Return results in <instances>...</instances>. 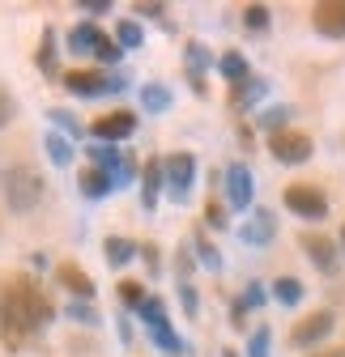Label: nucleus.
I'll return each instance as SVG.
<instances>
[{"instance_id":"a19ab883","label":"nucleus","mask_w":345,"mask_h":357,"mask_svg":"<svg viewBox=\"0 0 345 357\" xmlns=\"http://www.w3.org/2000/svg\"><path fill=\"white\" fill-rule=\"evenodd\" d=\"M311 357H345V349H320V353H311Z\"/></svg>"},{"instance_id":"4468645a","label":"nucleus","mask_w":345,"mask_h":357,"mask_svg":"<svg viewBox=\"0 0 345 357\" xmlns=\"http://www.w3.org/2000/svg\"><path fill=\"white\" fill-rule=\"evenodd\" d=\"M273 234H277V217L269 208H251V217L239 226V238L247 247H265V243H273Z\"/></svg>"},{"instance_id":"412c9836","label":"nucleus","mask_w":345,"mask_h":357,"mask_svg":"<svg viewBox=\"0 0 345 357\" xmlns=\"http://www.w3.org/2000/svg\"><path fill=\"white\" fill-rule=\"evenodd\" d=\"M103 255H107V264H111V268H124L133 255H141V247H137L133 238H124V234H111V238L103 243Z\"/></svg>"},{"instance_id":"f3484780","label":"nucleus","mask_w":345,"mask_h":357,"mask_svg":"<svg viewBox=\"0 0 345 357\" xmlns=\"http://www.w3.org/2000/svg\"><path fill=\"white\" fill-rule=\"evenodd\" d=\"M162 188H166V178H162V158H149L145 166H141V208H158V196H162Z\"/></svg>"},{"instance_id":"7ed1b4c3","label":"nucleus","mask_w":345,"mask_h":357,"mask_svg":"<svg viewBox=\"0 0 345 357\" xmlns=\"http://www.w3.org/2000/svg\"><path fill=\"white\" fill-rule=\"evenodd\" d=\"M64 43H68V52H77V56H94L98 64H119V56H124V47L107 34V30H98L94 22H77L68 34H64Z\"/></svg>"},{"instance_id":"bb28decb","label":"nucleus","mask_w":345,"mask_h":357,"mask_svg":"<svg viewBox=\"0 0 345 357\" xmlns=\"http://www.w3.org/2000/svg\"><path fill=\"white\" fill-rule=\"evenodd\" d=\"M269 353H273V332H269V324H260L247 336V357H269Z\"/></svg>"},{"instance_id":"473e14b6","label":"nucleus","mask_w":345,"mask_h":357,"mask_svg":"<svg viewBox=\"0 0 345 357\" xmlns=\"http://www.w3.org/2000/svg\"><path fill=\"white\" fill-rule=\"evenodd\" d=\"M196 255H200V264H205V268H213V273L222 268V255H218V247H213L205 234H196Z\"/></svg>"},{"instance_id":"393cba45","label":"nucleus","mask_w":345,"mask_h":357,"mask_svg":"<svg viewBox=\"0 0 345 357\" xmlns=\"http://www.w3.org/2000/svg\"><path fill=\"white\" fill-rule=\"evenodd\" d=\"M269 289H273V298H277L281 306H298V302H303V294H307L298 277H277Z\"/></svg>"},{"instance_id":"cd10ccee","label":"nucleus","mask_w":345,"mask_h":357,"mask_svg":"<svg viewBox=\"0 0 345 357\" xmlns=\"http://www.w3.org/2000/svg\"><path fill=\"white\" fill-rule=\"evenodd\" d=\"M115 43H119L124 52H133V47H141V43H145V34H141L137 22H119V26H115Z\"/></svg>"},{"instance_id":"f704fd0d","label":"nucleus","mask_w":345,"mask_h":357,"mask_svg":"<svg viewBox=\"0 0 345 357\" xmlns=\"http://www.w3.org/2000/svg\"><path fill=\"white\" fill-rule=\"evenodd\" d=\"M68 319H73V324H85V328H94V324H98V310H94L90 302H73V306H68Z\"/></svg>"},{"instance_id":"f257e3e1","label":"nucleus","mask_w":345,"mask_h":357,"mask_svg":"<svg viewBox=\"0 0 345 357\" xmlns=\"http://www.w3.org/2000/svg\"><path fill=\"white\" fill-rule=\"evenodd\" d=\"M56 319V306L30 273L0 277V344L22 349L34 332H43Z\"/></svg>"},{"instance_id":"2f4dec72","label":"nucleus","mask_w":345,"mask_h":357,"mask_svg":"<svg viewBox=\"0 0 345 357\" xmlns=\"http://www.w3.org/2000/svg\"><path fill=\"white\" fill-rule=\"evenodd\" d=\"M47 119H52L60 132H68V137H81V119H77L73 111H64V107H52V111H47Z\"/></svg>"},{"instance_id":"4be33fe9","label":"nucleus","mask_w":345,"mask_h":357,"mask_svg":"<svg viewBox=\"0 0 345 357\" xmlns=\"http://www.w3.org/2000/svg\"><path fill=\"white\" fill-rule=\"evenodd\" d=\"M85 153H90V166L107 170L111 178H115V174H119V166H124V153H119L115 145H90V149H85Z\"/></svg>"},{"instance_id":"20e7f679","label":"nucleus","mask_w":345,"mask_h":357,"mask_svg":"<svg viewBox=\"0 0 345 357\" xmlns=\"http://www.w3.org/2000/svg\"><path fill=\"white\" fill-rule=\"evenodd\" d=\"M60 81L73 98H103V94L124 89V77L107 73V68H68V73H60Z\"/></svg>"},{"instance_id":"423d86ee","label":"nucleus","mask_w":345,"mask_h":357,"mask_svg":"<svg viewBox=\"0 0 345 357\" xmlns=\"http://www.w3.org/2000/svg\"><path fill=\"white\" fill-rule=\"evenodd\" d=\"M137 315L145 319V328H149V340L158 344V349H166V353H184L188 344L175 336V328H170V319H166V306H162V298H145L141 302V310H137Z\"/></svg>"},{"instance_id":"b1692460","label":"nucleus","mask_w":345,"mask_h":357,"mask_svg":"<svg viewBox=\"0 0 345 357\" xmlns=\"http://www.w3.org/2000/svg\"><path fill=\"white\" fill-rule=\"evenodd\" d=\"M141 107H145L149 115H162V111H170V89H166L162 81H149V85L141 89Z\"/></svg>"},{"instance_id":"37998d69","label":"nucleus","mask_w":345,"mask_h":357,"mask_svg":"<svg viewBox=\"0 0 345 357\" xmlns=\"http://www.w3.org/2000/svg\"><path fill=\"white\" fill-rule=\"evenodd\" d=\"M341 251H345V226H341Z\"/></svg>"},{"instance_id":"dca6fc26","label":"nucleus","mask_w":345,"mask_h":357,"mask_svg":"<svg viewBox=\"0 0 345 357\" xmlns=\"http://www.w3.org/2000/svg\"><path fill=\"white\" fill-rule=\"evenodd\" d=\"M111 188H115V178H111L107 170H98V166H81V174H77V192H81L85 200H107Z\"/></svg>"},{"instance_id":"0eeeda50","label":"nucleus","mask_w":345,"mask_h":357,"mask_svg":"<svg viewBox=\"0 0 345 357\" xmlns=\"http://www.w3.org/2000/svg\"><path fill=\"white\" fill-rule=\"evenodd\" d=\"M269 153L286 166H303L311 153H316V141L307 137V132H298V128H281L269 137Z\"/></svg>"},{"instance_id":"f8f14e48","label":"nucleus","mask_w":345,"mask_h":357,"mask_svg":"<svg viewBox=\"0 0 345 357\" xmlns=\"http://www.w3.org/2000/svg\"><path fill=\"white\" fill-rule=\"evenodd\" d=\"M90 132H94L103 145L128 141V137L137 132V115H133V111H107V115H98V119L90 123Z\"/></svg>"},{"instance_id":"5701e85b","label":"nucleus","mask_w":345,"mask_h":357,"mask_svg":"<svg viewBox=\"0 0 345 357\" xmlns=\"http://www.w3.org/2000/svg\"><path fill=\"white\" fill-rule=\"evenodd\" d=\"M218 73H222L230 85H239V81H247V77H251V68H247L243 52H222V56H218Z\"/></svg>"},{"instance_id":"ddd939ff","label":"nucleus","mask_w":345,"mask_h":357,"mask_svg":"<svg viewBox=\"0 0 345 357\" xmlns=\"http://www.w3.org/2000/svg\"><path fill=\"white\" fill-rule=\"evenodd\" d=\"M311 26L324 38H345V0H320L311 9Z\"/></svg>"},{"instance_id":"72a5a7b5","label":"nucleus","mask_w":345,"mask_h":357,"mask_svg":"<svg viewBox=\"0 0 345 357\" xmlns=\"http://www.w3.org/2000/svg\"><path fill=\"white\" fill-rule=\"evenodd\" d=\"M179 302H184V315H188V319L200 315V298H196V285H192V281H179Z\"/></svg>"},{"instance_id":"e433bc0d","label":"nucleus","mask_w":345,"mask_h":357,"mask_svg":"<svg viewBox=\"0 0 345 357\" xmlns=\"http://www.w3.org/2000/svg\"><path fill=\"white\" fill-rule=\"evenodd\" d=\"M205 221H209L213 230H226V226H230V221H226V208H222L218 200H209V208H205Z\"/></svg>"},{"instance_id":"39448f33","label":"nucleus","mask_w":345,"mask_h":357,"mask_svg":"<svg viewBox=\"0 0 345 357\" xmlns=\"http://www.w3.org/2000/svg\"><path fill=\"white\" fill-rule=\"evenodd\" d=\"M162 178H166V196L175 200V204H184L188 200V192H192V183H196V153H166L162 158Z\"/></svg>"},{"instance_id":"58836bf2","label":"nucleus","mask_w":345,"mask_h":357,"mask_svg":"<svg viewBox=\"0 0 345 357\" xmlns=\"http://www.w3.org/2000/svg\"><path fill=\"white\" fill-rule=\"evenodd\" d=\"M141 259H145L149 273H162V259H158V247H154V243H145V247H141Z\"/></svg>"},{"instance_id":"2eb2a0df","label":"nucleus","mask_w":345,"mask_h":357,"mask_svg":"<svg viewBox=\"0 0 345 357\" xmlns=\"http://www.w3.org/2000/svg\"><path fill=\"white\" fill-rule=\"evenodd\" d=\"M56 285H64L77 302H90V298H94V277L85 273L81 264H60V268H56Z\"/></svg>"},{"instance_id":"aec40b11","label":"nucleus","mask_w":345,"mask_h":357,"mask_svg":"<svg viewBox=\"0 0 345 357\" xmlns=\"http://www.w3.org/2000/svg\"><path fill=\"white\" fill-rule=\"evenodd\" d=\"M60 52H56V30L47 26L43 30V38H38V52H34V64H38V73H47V77H56L60 73Z\"/></svg>"},{"instance_id":"c756f323","label":"nucleus","mask_w":345,"mask_h":357,"mask_svg":"<svg viewBox=\"0 0 345 357\" xmlns=\"http://www.w3.org/2000/svg\"><path fill=\"white\" fill-rule=\"evenodd\" d=\"M290 115H294V111H290V107H269V111H265V115H260V119H256V123H260V128H265V132H269V137H273V132H281V128H290V123H286V119H290Z\"/></svg>"},{"instance_id":"79ce46f5","label":"nucleus","mask_w":345,"mask_h":357,"mask_svg":"<svg viewBox=\"0 0 345 357\" xmlns=\"http://www.w3.org/2000/svg\"><path fill=\"white\" fill-rule=\"evenodd\" d=\"M222 357H239V353H235V349H222Z\"/></svg>"},{"instance_id":"6e6552de","label":"nucleus","mask_w":345,"mask_h":357,"mask_svg":"<svg viewBox=\"0 0 345 357\" xmlns=\"http://www.w3.org/2000/svg\"><path fill=\"white\" fill-rule=\"evenodd\" d=\"M281 200H286L290 213H298L303 221H324V213H328V196L316 183H290L281 192Z\"/></svg>"},{"instance_id":"c9c22d12","label":"nucleus","mask_w":345,"mask_h":357,"mask_svg":"<svg viewBox=\"0 0 345 357\" xmlns=\"http://www.w3.org/2000/svg\"><path fill=\"white\" fill-rule=\"evenodd\" d=\"M13 119H17V102H13V94H9V89L0 85V128H9Z\"/></svg>"},{"instance_id":"c85d7f7f","label":"nucleus","mask_w":345,"mask_h":357,"mask_svg":"<svg viewBox=\"0 0 345 357\" xmlns=\"http://www.w3.org/2000/svg\"><path fill=\"white\" fill-rule=\"evenodd\" d=\"M115 289H119V302H124V306H133V310H141V302L149 298L141 281H128V277H124V281H119Z\"/></svg>"},{"instance_id":"7c9ffc66","label":"nucleus","mask_w":345,"mask_h":357,"mask_svg":"<svg viewBox=\"0 0 345 357\" xmlns=\"http://www.w3.org/2000/svg\"><path fill=\"white\" fill-rule=\"evenodd\" d=\"M269 22H273L269 5H247V9H243V26H247V30H256V34L269 30Z\"/></svg>"},{"instance_id":"ea45409f","label":"nucleus","mask_w":345,"mask_h":357,"mask_svg":"<svg viewBox=\"0 0 345 357\" xmlns=\"http://www.w3.org/2000/svg\"><path fill=\"white\" fill-rule=\"evenodd\" d=\"M133 13H137V17H162L166 5H145V0H141V5H133Z\"/></svg>"},{"instance_id":"6ab92c4d","label":"nucleus","mask_w":345,"mask_h":357,"mask_svg":"<svg viewBox=\"0 0 345 357\" xmlns=\"http://www.w3.org/2000/svg\"><path fill=\"white\" fill-rule=\"evenodd\" d=\"M184 60H188V73H192V89H196V94L205 98V68H209V47H205V43H188V47H184Z\"/></svg>"},{"instance_id":"4c0bfd02","label":"nucleus","mask_w":345,"mask_h":357,"mask_svg":"<svg viewBox=\"0 0 345 357\" xmlns=\"http://www.w3.org/2000/svg\"><path fill=\"white\" fill-rule=\"evenodd\" d=\"M77 13H90V17H103V13H111V0H77Z\"/></svg>"},{"instance_id":"9d476101","label":"nucleus","mask_w":345,"mask_h":357,"mask_svg":"<svg viewBox=\"0 0 345 357\" xmlns=\"http://www.w3.org/2000/svg\"><path fill=\"white\" fill-rule=\"evenodd\" d=\"M298 247L307 251V259L320 268L324 277H337V268H341V251H337V243H332L328 234H320V230H307V234H298Z\"/></svg>"},{"instance_id":"a878e982","label":"nucleus","mask_w":345,"mask_h":357,"mask_svg":"<svg viewBox=\"0 0 345 357\" xmlns=\"http://www.w3.org/2000/svg\"><path fill=\"white\" fill-rule=\"evenodd\" d=\"M43 149H47L52 166H73V145H68V137H60V132H47V137H43Z\"/></svg>"},{"instance_id":"a211bd4d","label":"nucleus","mask_w":345,"mask_h":357,"mask_svg":"<svg viewBox=\"0 0 345 357\" xmlns=\"http://www.w3.org/2000/svg\"><path fill=\"white\" fill-rule=\"evenodd\" d=\"M265 94H269V81H265V77H247V81H239V85L230 89V107H235V111H247L251 102H260Z\"/></svg>"},{"instance_id":"9b49d317","label":"nucleus","mask_w":345,"mask_h":357,"mask_svg":"<svg viewBox=\"0 0 345 357\" xmlns=\"http://www.w3.org/2000/svg\"><path fill=\"white\" fill-rule=\"evenodd\" d=\"M222 183H226V204H230L235 213L251 208V196H256V178H251L247 162H230V166H226V174H222Z\"/></svg>"},{"instance_id":"f03ea898","label":"nucleus","mask_w":345,"mask_h":357,"mask_svg":"<svg viewBox=\"0 0 345 357\" xmlns=\"http://www.w3.org/2000/svg\"><path fill=\"white\" fill-rule=\"evenodd\" d=\"M0 192H5V204L13 213H34L43 204V174L26 162H13L0 170Z\"/></svg>"},{"instance_id":"1a4fd4ad","label":"nucleus","mask_w":345,"mask_h":357,"mask_svg":"<svg viewBox=\"0 0 345 357\" xmlns=\"http://www.w3.org/2000/svg\"><path fill=\"white\" fill-rule=\"evenodd\" d=\"M332 328H337V315L324 306V310H311V315H303L294 328H290V344L294 349H316L320 340H328L332 336Z\"/></svg>"}]
</instances>
